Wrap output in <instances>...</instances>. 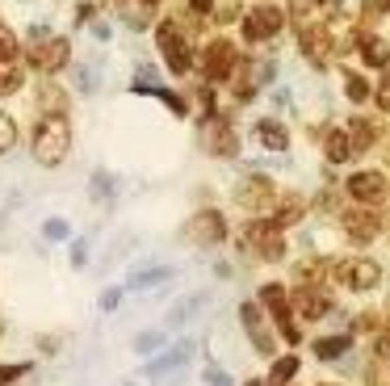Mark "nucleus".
I'll return each mask as SVG.
<instances>
[{
    "label": "nucleus",
    "mask_w": 390,
    "mask_h": 386,
    "mask_svg": "<svg viewBox=\"0 0 390 386\" xmlns=\"http://www.w3.org/2000/svg\"><path fill=\"white\" fill-rule=\"evenodd\" d=\"M349 193L361 198V202H378L386 193V177L382 172H353L349 177Z\"/></svg>",
    "instance_id": "5"
},
{
    "label": "nucleus",
    "mask_w": 390,
    "mask_h": 386,
    "mask_svg": "<svg viewBox=\"0 0 390 386\" xmlns=\"http://www.w3.org/2000/svg\"><path fill=\"white\" fill-rule=\"evenodd\" d=\"M294 370H298V361H294V357H286V361H277L273 378H277V382H281V378H294Z\"/></svg>",
    "instance_id": "17"
},
{
    "label": "nucleus",
    "mask_w": 390,
    "mask_h": 386,
    "mask_svg": "<svg viewBox=\"0 0 390 386\" xmlns=\"http://www.w3.org/2000/svg\"><path fill=\"white\" fill-rule=\"evenodd\" d=\"M378 265L374 261H344L340 265V282L349 286V290H370V286H378Z\"/></svg>",
    "instance_id": "3"
},
{
    "label": "nucleus",
    "mask_w": 390,
    "mask_h": 386,
    "mask_svg": "<svg viewBox=\"0 0 390 386\" xmlns=\"http://www.w3.org/2000/svg\"><path fill=\"white\" fill-rule=\"evenodd\" d=\"M34 156L42 168H55L67 156V122L63 118H42L34 130Z\"/></svg>",
    "instance_id": "1"
},
{
    "label": "nucleus",
    "mask_w": 390,
    "mask_h": 386,
    "mask_svg": "<svg viewBox=\"0 0 390 386\" xmlns=\"http://www.w3.org/2000/svg\"><path fill=\"white\" fill-rule=\"evenodd\" d=\"M239 202L244 206H265L269 202V185L265 181H244L239 185Z\"/></svg>",
    "instance_id": "9"
},
{
    "label": "nucleus",
    "mask_w": 390,
    "mask_h": 386,
    "mask_svg": "<svg viewBox=\"0 0 390 386\" xmlns=\"http://www.w3.org/2000/svg\"><path fill=\"white\" fill-rule=\"evenodd\" d=\"M193 227H197V240H223V219L218 214H202Z\"/></svg>",
    "instance_id": "10"
},
{
    "label": "nucleus",
    "mask_w": 390,
    "mask_h": 386,
    "mask_svg": "<svg viewBox=\"0 0 390 386\" xmlns=\"http://www.w3.org/2000/svg\"><path fill=\"white\" fill-rule=\"evenodd\" d=\"M13 50H17V42H13V34L0 25V59H13Z\"/></svg>",
    "instance_id": "18"
},
{
    "label": "nucleus",
    "mask_w": 390,
    "mask_h": 386,
    "mask_svg": "<svg viewBox=\"0 0 390 386\" xmlns=\"http://www.w3.org/2000/svg\"><path fill=\"white\" fill-rule=\"evenodd\" d=\"M34 63L42 71H59L67 63V38H42V42H34Z\"/></svg>",
    "instance_id": "4"
},
{
    "label": "nucleus",
    "mask_w": 390,
    "mask_h": 386,
    "mask_svg": "<svg viewBox=\"0 0 390 386\" xmlns=\"http://www.w3.org/2000/svg\"><path fill=\"white\" fill-rule=\"evenodd\" d=\"M386 59H390L386 42H382V38H365V63H370V67H382Z\"/></svg>",
    "instance_id": "11"
},
{
    "label": "nucleus",
    "mask_w": 390,
    "mask_h": 386,
    "mask_svg": "<svg viewBox=\"0 0 390 386\" xmlns=\"http://www.w3.org/2000/svg\"><path fill=\"white\" fill-rule=\"evenodd\" d=\"M328 156H332L336 164L353 156V139H349V130H332V135H328Z\"/></svg>",
    "instance_id": "8"
},
{
    "label": "nucleus",
    "mask_w": 390,
    "mask_h": 386,
    "mask_svg": "<svg viewBox=\"0 0 390 386\" xmlns=\"http://www.w3.org/2000/svg\"><path fill=\"white\" fill-rule=\"evenodd\" d=\"M349 139H353V151H365V147L374 143V126H370V122H353V126H349Z\"/></svg>",
    "instance_id": "12"
},
{
    "label": "nucleus",
    "mask_w": 390,
    "mask_h": 386,
    "mask_svg": "<svg viewBox=\"0 0 390 386\" xmlns=\"http://www.w3.org/2000/svg\"><path fill=\"white\" fill-rule=\"evenodd\" d=\"M256 386H260V382H256Z\"/></svg>",
    "instance_id": "21"
},
{
    "label": "nucleus",
    "mask_w": 390,
    "mask_h": 386,
    "mask_svg": "<svg viewBox=\"0 0 390 386\" xmlns=\"http://www.w3.org/2000/svg\"><path fill=\"white\" fill-rule=\"evenodd\" d=\"M378 105H382V109H390V71H386V80L378 84Z\"/></svg>",
    "instance_id": "19"
},
{
    "label": "nucleus",
    "mask_w": 390,
    "mask_h": 386,
    "mask_svg": "<svg viewBox=\"0 0 390 386\" xmlns=\"http://www.w3.org/2000/svg\"><path fill=\"white\" fill-rule=\"evenodd\" d=\"M231 63H235V50H231L227 42H214V46L206 50V71H210L214 80H223V76H231Z\"/></svg>",
    "instance_id": "6"
},
{
    "label": "nucleus",
    "mask_w": 390,
    "mask_h": 386,
    "mask_svg": "<svg viewBox=\"0 0 390 386\" xmlns=\"http://www.w3.org/2000/svg\"><path fill=\"white\" fill-rule=\"evenodd\" d=\"M256 135H260V143H265V147H273V151H281V147L290 143V135H286L277 122H260V126H256Z\"/></svg>",
    "instance_id": "7"
},
{
    "label": "nucleus",
    "mask_w": 390,
    "mask_h": 386,
    "mask_svg": "<svg viewBox=\"0 0 390 386\" xmlns=\"http://www.w3.org/2000/svg\"><path fill=\"white\" fill-rule=\"evenodd\" d=\"M160 340H164V336H143V340H139V345H134V349H139V353H147V349H155V345H160Z\"/></svg>",
    "instance_id": "20"
},
{
    "label": "nucleus",
    "mask_w": 390,
    "mask_h": 386,
    "mask_svg": "<svg viewBox=\"0 0 390 386\" xmlns=\"http://www.w3.org/2000/svg\"><path fill=\"white\" fill-rule=\"evenodd\" d=\"M344 92H349L353 101H365V80H357V76H349V84H344Z\"/></svg>",
    "instance_id": "16"
},
{
    "label": "nucleus",
    "mask_w": 390,
    "mask_h": 386,
    "mask_svg": "<svg viewBox=\"0 0 390 386\" xmlns=\"http://www.w3.org/2000/svg\"><path fill=\"white\" fill-rule=\"evenodd\" d=\"M281 25H286V13H281L277 4H256V8L244 17V34H248L252 42H265V38H273Z\"/></svg>",
    "instance_id": "2"
},
{
    "label": "nucleus",
    "mask_w": 390,
    "mask_h": 386,
    "mask_svg": "<svg viewBox=\"0 0 390 386\" xmlns=\"http://www.w3.org/2000/svg\"><path fill=\"white\" fill-rule=\"evenodd\" d=\"M349 345H353V336H336V340H319L315 353H319V357H336V353H344Z\"/></svg>",
    "instance_id": "13"
},
{
    "label": "nucleus",
    "mask_w": 390,
    "mask_h": 386,
    "mask_svg": "<svg viewBox=\"0 0 390 386\" xmlns=\"http://www.w3.org/2000/svg\"><path fill=\"white\" fill-rule=\"evenodd\" d=\"M42 231H46V240H67V235H71V227H67L63 219H46Z\"/></svg>",
    "instance_id": "15"
},
{
    "label": "nucleus",
    "mask_w": 390,
    "mask_h": 386,
    "mask_svg": "<svg viewBox=\"0 0 390 386\" xmlns=\"http://www.w3.org/2000/svg\"><path fill=\"white\" fill-rule=\"evenodd\" d=\"M13 143H17V126H13V118H8V113H0V156H4Z\"/></svg>",
    "instance_id": "14"
}]
</instances>
